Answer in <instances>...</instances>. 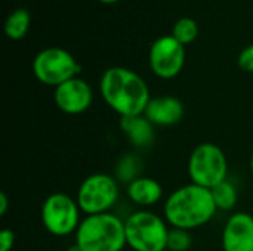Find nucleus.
Returning <instances> with one entry per match:
<instances>
[{
	"label": "nucleus",
	"mask_w": 253,
	"mask_h": 251,
	"mask_svg": "<svg viewBox=\"0 0 253 251\" xmlns=\"http://www.w3.org/2000/svg\"><path fill=\"white\" fill-rule=\"evenodd\" d=\"M172 36L184 46L193 43L199 36V25L193 18L184 16L178 19L172 28Z\"/></svg>",
	"instance_id": "17"
},
{
	"label": "nucleus",
	"mask_w": 253,
	"mask_h": 251,
	"mask_svg": "<svg viewBox=\"0 0 253 251\" xmlns=\"http://www.w3.org/2000/svg\"><path fill=\"white\" fill-rule=\"evenodd\" d=\"M7 206H9V201H7L6 194L4 192H0V216H4L6 215Z\"/></svg>",
	"instance_id": "22"
},
{
	"label": "nucleus",
	"mask_w": 253,
	"mask_h": 251,
	"mask_svg": "<svg viewBox=\"0 0 253 251\" xmlns=\"http://www.w3.org/2000/svg\"><path fill=\"white\" fill-rule=\"evenodd\" d=\"M120 127L130 143L136 148H147L154 141V124L142 114L133 117H123Z\"/></svg>",
	"instance_id": "13"
},
{
	"label": "nucleus",
	"mask_w": 253,
	"mask_h": 251,
	"mask_svg": "<svg viewBox=\"0 0 253 251\" xmlns=\"http://www.w3.org/2000/svg\"><path fill=\"white\" fill-rule=\"evenodd\" d=\"M15 244V234L10 229H3L0 232V251H12Z\"/></svg>",
	"instance_id": "21"
},
{
	"label": "nucleus",
	"mask_w": 253,
	"mask_h": 251,
	"mask_svg": "<svg viewBox=\"0 0 253 251\" xmlns=\"http://www.w3.org/2000/svg\"><path fill=\"white\" fill-rule=\"evenodd\" d=\"M127 197L141 207H151L163 197L162 185L151 178H136L127 185Z\"/></svg>",
	"instance_id": "14"
},
{
	"label": "nucleus",
	"mask_w": 253,
	"mask_h": 251,
	"mask_svg": "<svg viewBox=\"0 0 253 251\" xmlns=\"http://www.w3.org/2000/svg\"><path fill=\"white\" fill-rule=\"evenodd\" d=\"M144 115L154 126H173L184 117V105L175 96H157L151 98Z\"/></svg>",
	"instance_id": "12"
},
{
	"label": "nucleus",
	"mask_w": 253,
	"mask_h": 251,
	"mask_svg": "<svg viewBox=\"0 0 253 251\" xmlns=\"http://www.w3.org/2000/svg\"><path fill=\"white\" fill-rule=\"evenodd\" d=\"M67 251H82L79 249V246L77 244H74V246H71V247H68V250Z\"/></svg>",
	"instance_id": "24"
},
{
	"label": "nucleus",
	"mask_w": 253,
	"mask_h": 251,
	"mask_svg": "<svg viewBox=\"0 0 253 251\" xmlns=\"http://www.w3.org/2000/svg\"><path fill=\"white\" fill-rule=\"evenodd\" d=\"M92 87L87 81L79 77H74L59 84L58 87H55L53 92L55 105L59 108V111L70 115H77L87 111L92 104Z\"/></svg>",
	"instance_id": "10"
},
{
	"label": "nucleus",
	"mask_w": 253,
	"mask_h": 251,
	"mask_svg": "<svg viewBox=\"0 0 253 251\" xmlns=\"http://www.w3.org/2000/svg\"><path fill=\"white\" fill-rule=\"evenodd\" d=\"M151 71L165 80L176 77L185 64V46L181 44L172 34L162 36L153 41L148 52Z\"/></svg>",
	"instance_id": "9"
},
{
	"label": "nucleus",
	"mask_w": 253,
	"mask_h": 251,
	"mask_svg": "<svg viewBox=\"0 0 253 251\" xmlns=\"http://www.w3.org/2000/svg\"><path fill=\"white\" fill-rule=\"evenodd\" d=\"M188 175L191 183L213 189L227 180L228 163L222 149L213 143H202L194 148L188 160Z\"/></svg>",
	"instance_id": "5"
},
{
	"label": "nucleus",
	"mask_w": 253,
	"mask_h": 251,
	"mask_svg": "<svg viewBox=\"0 0 253 251\" xmlns=\"http://www.w3.org/2000/svg\"><path fill=\"white\" fill-rule=\"evenodd\" d=\"M76 244L82 251H122L127 244L125 222L111 213L86 216L76 231Z\"/></svg>",
	"instance_id": "3"
},
{
	"label": "nucleus",
	"mask_w": 253,
	"mask_h": 251,
	"mask_svg": "<svg viewBox=\"0 0 253 251\" xmlns=\"http://www.w3.org/2000/svg\"><path fill=\"white\" fill-rule=\"evenodd\" d=\"M101 3H105V4H113V3H117L120 0H99Z\"/></svg>",
	"instance_id": "23"
},
{
	"label": "nucleus",
	"mask_w": 253,
	"mask_h": 251,
	"mask_svg": "<svg viewBox=\"0 0 253 251\" xmlns=\"http://www.w3.org/2000/svg\"><path fill=\"white\" fill-rule=\"evenodd\" d=\"M82 72V65L65 49L47 47L40 50L33 61L34 77L46 84L58 87L59 84L77 77Z\"/></svg>",
	"instance_id": "6"
},
{
	"label": "nucleus",
	"mask_w": 253,
	"mask_h": 251,
	"mask_svg": "<svg viewBox=\"0 0 253 251\" xmlns=\"http://www.w3.org/2000/svg\"><path fill=\"white\" fill-rule=\"evenodd\" d=\"M191 235L190 231L172 228L168 235V250L169 251H187L191 247Z\"/></svg>",
	"instance_id": "18"
},
{
	"label": "nucleus",
	"mask_w": 253,
	"mask_h": 251,
	"mask_svg": "<svg viewBox=\"0 0 253 251\" xmlns=\"http://www.w3.org/2000/svg\"><path fill=\"white\" fill-rule=\"evenodd\" d=\"M211 189L190 183L173 191L165 203V217L178 229L191 231L206 225L216 213Z\"/></svg>",
	"instance_id": "2"
},
{
	"label": "nucleus",
	"mask_w": 253,
	"mask_h": 251,
	"mask_svg": "<svg viewBox=\"0 0 253 251\" xmlns=\"http://www.w3.org/2000/svg\"><path fill=\"white\" fill-rule=\"evenodd\" d=\"M216 209L219 210H231L237 203V189L230 180H224L211 189Z\"/></svg>",
	"instance_id": "16"
},
{
	"label": "nucleus",
	"mask_w": 253,
	"mask_h": 251,
	"mask_svg": "<svg viewBox=\"0 0 253 251\" xmlns=\"http://www.w3.org/2000/svg\"><path fill=\"white\" fill-rule=\"evenodd\" d=\"M119 198V185L113 176L95 173L79 186L76 201L86 216L108 213Z\"/></svg>",
	"instance_id": "7"
},
{
	"label": "nucleus",
	"mask_w": 253,
	"mask_h": 251,
	"mask_svg": "<svg viewBox=\"0 0 253 251\" xmlns=\"http://www.w3.org/2000/svg\"><path fill=\"white\" fill-rule=\"evenodd\" d=\"M135 166H136V160L133 157H125V158H122L120 163H119V166H117V176H120L122 180L130 183L132 180H135L136 178H139V176H136V172L138 170L136 169H132Z\"/></svg>",
	"instance_id": "19"
},
{
	"label": "nucleus",
	"mask_w": 253,
	"mask_h": 251,
	"mask_svg": "<svg viewBox=\"0 0 253 251\" xmlns=\"http://www.w3.org/2000/svg\"><path fill=\"white\" fill-rule=\"evenodd\" d=\"M224 251H253V216L240 212L233 215L222 231Z\"/></svg>",
	"instance_id": "11"
},
{
	"label": "nucleus",
	"mask_w": 253,
	"mask_h": 251,
	"mask_svg": "<svg viewBox=\"0 0 253 251\" xmlns=\"http://www.w3.org/2000/svg\"><path fill=\"white\" fill-rule=\"evenodd\" d=\"M80 207L76 200L62 192L50 194L42 206V223L53 237H67L80 225Z\"/></svg>",
	"instance_id": "8"
},
{
	"label": "nucleus",
	"mask_w": 253,
	"mask_h": 251,
	"mask_svg": "<svg viewBox=\"0 0 253 251\" xmlns=\"http://www.w3.org/2000/svg\"><path fill=\"white\" fill-rule=\"evenodd\" d=\"M237 64L240 67V70L246 71V72H253V44L245 47L239 58H237Z\"/></svg>",
	"instance_id": "20"
},
{
	"label": "nucleus",
	"mask_w": 253,
	"mask_h": 251,
	"mask_svg": "<svg viewBox=\"0 0 253 251\" xmlns=\"http://www.w3.org/2000/svg\"><path fill=\"white\" fill-rule=\"evenodd\" d=\"M251 172H252V175H253V154H252V157H251Z\"/></svg>",
	"instance_id": "25"
},
{
	"label": "nucleus",
	"mask_w": 253,
	"mask_h": 251,
	"mask_svg": "<svg viewBox=\"0 0 253 251\" xmlns=\"http://www.w3.org/2000/svg\"><path fill=\"white\" fill-rule=\"evenodd\" d=\"M126 243L135 251H165L169 229L165 220L153 212L139 210L125 222Z\"/></svg>",
	"instance_id": "4"
},
{
	"label": "nucleus",
	"mask_w": 253,
	"mask_h": 251,
	"mask_svg": "<svg viewBox=\"0 0 253 251\" xmlns=\"http://www.w3.org/2000/svg\"><path fill=\"white\" fill-rule=\"evenodd\" d=\"M31 16L27 9H15L4 21V34L10 40H21L28 33Z\"/></svg>",
	"instance_id": "15"
},
{
	"label": "nucleus",
	"mask_w": 253,
	"mask_h": 251,
	"mask_svg": "<svg viewBox=\"0 0 253 251\" xmlns=\"http://www.w3.org/2000/svg\"><path fill=\"white\" fill-rule=\"evenodd\" d=\"M99 92L104 102L122 118L142 115L151 99L145 80L125 67H111L104 71Z\"/></svg>",
	"instance_id": "1"
}]
</instances>
